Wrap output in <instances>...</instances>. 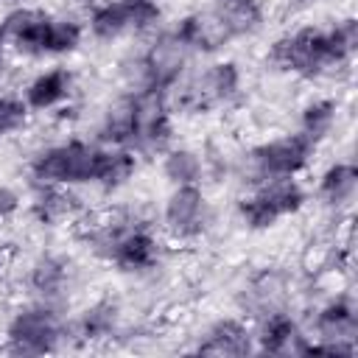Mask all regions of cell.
Returning <instances> with one entry per match:
<instances>
[{
	"label": "cell",
	"mask_w": 358,
	"mask_h": 358,
	"mask_svg": "<svg viewBox=\"0 0 358 358\" xmlns=\"http://www.w3.org/2000/svg\"><path fill=\"white\" fill-rule=\"evenodd\" d=\"M263 62L271 73L296 78V81H322L338 73H347L327 42V31L313 22H299L277 34L263 53Z\"/></svg>",
	"instance_id": "obj_1"
},
{
	"label": "cell",
	"mask_w": 358,
	"mask_h": 358,
	"mask_svg": "<svg viewBox=\"0 0 358 358\" xmlns=\"http://www.w3.org/2000/svg\"><path fill=\"white\" fill-rule=\"evenodd\" d=\"M243 67L229 56H218L193 73L187 70V76L168 92V101L173 115L201 117L235 106L243 98Z\"/></svg>",
	"instance_id": "obj_2"
},
{
	"label": "cell",
	"mask_w": 358,
	"mask_h": 358,
	"mask_svg": "<svg viewBox=\"0 0 358 358\" xmlns=\"http://www.w3.org/2000/svg\"><path fill=\"white\" fill-rule=\"evenodd\" d=\"M0 347L3 352L22 358L59 352L64 347H73L70 319L59 305L42 299H25L8 310L0 330Z\"/></svg>",
	"instance_id": "obj_3"
},
{
	"label": "cell",
	"mask_w": 358,
	"mask_h": 358,
	"mask_svg": "<svg viewBox=\"0 0 358 358\" xmlns=\"http://www.w3.org/2000/svg\"><path fill=\"white\" fill-rule=\"evenodd\" d=\"M316 154H319V145L308 140L302 131L296 129L280 131L241 148L235 157L232 179L241 187H252L277 176H302L316 162Z\"/></svg>",
	"instance_id": "obj_4"
},
{
	"label": "cell",
	"mask_w": 358,
	"mask_h": 358,
	"mask_svg": "<svg viewBox=\"0 0 358 358\" xmlns=\"http://www.w3.org/2000/svg\"><path fill=\"white\" fill-rule=\"evenodd\" d=\"M101 143L84 137H62L39 145L25 159L28 185H62V187H92L95 159Z\"/></svg>",
	"instance_id": "obj_5"
},
{
	"label": "cell",
	"mask_w": 358,
	"mask_h": 358,
	"mask_svg": "<svg viewBox=\"0 0 358 358\" xmlns=\"http://www.w3.org/2000/svg\"><path fill=\"white\" fill-rule=\"evenodd\" d=\"M157 218H159L162 235L171 243L196 246L210 235L215 224V210L201 185H176L162 199Z\"/></svg>",
	"instance_id": "obj_6"
},
{
	"label": "cell",
	"mask_w": 358,
	"mask_h": 358,
	"mask_svg": "<svg viewBox=\"0 0 358 358\" xmlns=\"http://www.w3.org/2000/svg\"><path fill=\"white\" fill-rule=\"evenodd\" d=\"M20 285L28 299H42L59 308H67L81 285V266L64 249H42L36 252L20 277Z\"/></svg>",
	"instance_id": "obj_7"
},
{
	"label": "cell",
	"mask_w": 358,
	"mask_h": 358,
	"mask_svg": "<svg viewBox=\"0 0 358 358\" xmlns=\"http://www.w3.org/2000/svg\"><path fill=\"white\" fill-rule=\"evenodd\" d=\"M294 294H296V277L288 266L260 263L241 274L232 296H235L238 313L246 316L249 322H257L271 310L291 308Z\"/></svg>",
	"instance_id": "obj_8"
},
{
	"label": "cell",
	"mask_w": 358,
	"mask_h": 358,
	"mask_svg": "<svg viewBox=\"0 0 358 358\" xmlns=\"http://www.w3.org/2000/svg\"><path fill=\"white\" fill-rule=\"evenodd\" d=\"M140 64H143V81L145 90H157V92H171L190 70V62L196 59L171 28H159L148 36V42L143 48H137Z\"/></svg>",
	"instance_id": "obj_9"
},
{
	"label": "cell",
	"mask_w": 358,
	"mask_h": 358,
	"mask_svg": "<svg viewBox=\"0 0 358 358\" xmlns=\"http://www.w3.org/2000/svg\"><path fill=\"white\" fill-rule=\"evenodd\" d=\"M168 243L154 232V227H126L112 252L106 266H112L123 277H154L165 268Z\"/></svg>",
	"instance_id": "obj_10"
},
{
	"label": "cell",
	"mask_w": 358,
	"mask_h": 358,
	"mask_svg": "<svg viewBox=\"0 0 358 358\" xmlns=\"http://www.w3.org/2000/svg\"><path fill=\"white\" fill-rule=\"evenodd\" d=\"M50 22H53V11L48 8L25 6V3L8 8L0 20V28L8 42V53H14L17 59H28V62L48 59Z\"/></svg>",
	"instance_id": "obj_11"
},
{
	"label": "cell",
	"mask_w": 358,
	"mask_h": 358,
	"mask_svg": "<svg viewBox=\"0 0 358 358\" xmlns=\"http://www.w3.org/2000/svg\"><path fill=\"white\" fill-rule=\"evenodd\" d=\"M308 336L313 341H358V302L350 291H330L310 308Z\"/></svg>",
	"instance_id": "obj_12"
},
{
	"label": "cell",
	"mask_w": 358,
	"mask_h": 358,
	"mask_svg": "<svg viewBox=\"0 0 358 358\" xmlns=\"http://www.w3.org/2000/svg\"><path fill=\"white\" fill-rule=\"evenodd\" d=\"M78 92V76L67 64H50L36 70L20 90L31 115H53L62 106L73 103Z\"/></svg>",
	"instance_id": "obj_13"
},
{
	"label": "cell",
	"mask_w": 358,
	"mask_h": 358,
	"mask_svg": "<svg viewBox=\"0 0 358 358\" xmlns=\"http://www.w3.org/2000/svg\"><path fill=\"white\" fill-rule=\"evenodd\" d=\"M255 350L263 355H305L308 352V330L305 322L294 313V308H280L260 316L255 324Z\"/></svg>",
	"instance_id": "obj_14"
},
{
	"label": "cell",
	"mask_w": 358,
	"mask_h": 358,
	"mask_svg": "<svg viewBox=\"0 0 358 358\" xmlns=\"http://www.w3.org/2000/svg\"><path fill=\"white\" fill-rule=\"evenodd\" d=\"M190 352L196 355H229V358H241V355H252L255 350V327L246 316L241 313H224L215 316L213 322H207L199 336L196 344L190 347Z\"/></svg>",
	"instance_id": "obj_15"
},
{
	"label": "cell",
	"mask_w": 358,
	"mask_h": 358,
	"mask_svg": "<svg viewBox=\"0 0 358 358\" xmlns=\"http://www.w3.org/2000/svg\"><path fill=\"white\" fill-rule=\"evenodd\" d=\"M87 210L90 207L81 199L78 187H62V185H31V196L25 201L28 218L42 229H59L76 224Z\"/></svg>",
	"instance_id": "obj_16"
},
{
	"label": "cell",
	"mask_w": 358,
	"mask_h": 358,
	"mask_svg": "<svg viewBox=\"0 0 358 358\" xmlns=\"http://www.w3.org/2000/svg\"><path fill=\"white\" fill-rule=\"evenodd\" d=\"M123 305L112 294H101L92 302H87L73 319H70V333H73V347H92L103 344L120 336L123 330Z\"/></svg>",
	"instance_id": "obj_17"
},
{
	"label": "cell",
	"mask_w": 358,
	"mask_h": 358,
	"mask_svg": "<svg viewBox=\"0 0 358 358\" xmlns=\"http://www.w3.org/2000/svg\"><path fill=\"white\" fill-rule=\"evenodd\" d=\"M355 193H358V168L350 157L327 162L319 171L316 185H313V199L319 201L322 213L327 218H336V221L350 215Z\"/></svg>",
	"instance_id": "obj_18"
},
{
	"label": "cell",
	"mask_w": 358,
	"mask_h": 358,
	"mask_svg": "<svg viewBox=\"0 0 358 358\" xmlns=\"http://www.w3.org/2000/svg\"><path fill=\"white\" fill-rule=\"evenodd\" d=\"M171 31L193 56H218L221 50H227L232 45L227 25L221 22V17L210 6L182 14L171 25Z\"/></svg>",
	"instance_id": "obj_19"
},
{
	"label": "cell",
	"mask_w": 358,
	"mask_h": 358,
	"mask_svg": "<svg viewBox=\"0 0 358 358\" xmlns=\"http://www.w3.org/2000/svg\"><path fill=\"white\" fill-rule=\"evenodd\" d=\"M140 126V98L137 92L120 90L115 98H109L92 126V140L101 145H126L131 148V140Z\"/></svg>",
	"instance_id": "obj_20"
},
{
	"label": "cell",
	"mask_w": 358,
	"mask_h": 358,
	"mask_svg": "<svg viewBox=\"0 0 358 358\" xmlns=\"http://www.w3.org/2000/svg\"><path fill=\"white\" fill-rule=\"evenodd\" d=\"M140 168V157L126 145H101L92 173V187L101 193H117L123 190Z\"/></svg>",
	"instance_id": "obj_21"
},
{
	"label": "cell",
	"mask_w": 358,
	"mask_h": 358,
	"mask_svg": "<svg viewBox=\"0 0 358 358\" xmlns=\"http://www.w3.org/2000/svg\"><path fill=\"white\" fill-rule=\"evenodd\" d=\"M341 123V101L333 95H310L296 109V131L316 145L327 143Z\"/></svg>",
	"instance_id": "obj_22"
},
{
	"label": "cell",
	"mask_w": 358,
	"mask_h": 358,
	"mask_svg": "<svg viewBox=\"0 0 358 358\" xmlns=\"http://www.w3.org/2000/svg\"><path fill=\"white\" fill-rule=\"evenodd\" d=\"M84 28L87 36L98 45H115L126 36H131L129 14L123 0H92L84 11Z\"/></svg>",
	"instance_id": "obj_23"
},
{
	"label": "cell",
	"mask_w": 358,
	"mask_h": 358,
	"mask_svg": "<svg viewBox=\"0 0 358 358\" xmlns=\"http://www.w3.org/2000/svg\"><path fill=\"white\" fill-rule=\"evenodd\" d=\"M207 6L221 17L232 42L252 39L266 28V20H268L263 0H210Z\"/></svg>",
	"instance_id": "obj_24"
},
{
	"label": "cell",
	"mask_w": 358,
	"mask_h": 358,
	"mask_svg": "<svg viewBox=\"0 0 358 358\" xmlns=\"http://www.w3.org/2000/svg\"><path fill=\"white\" fill-rule=\"evenodd\" d=\"M159 176L176 187V185H201L204 182V154L196 145L173 143L159 157Z\"/></svg>",
	"instance_id": "obj_25"
},
{
	"label": "cell",
	"mask_w": 358,
	"mask_h": 358,
	"mask_svg": "<svg viewBox=\"0 0 358 358\" xmlns=\"http://www.w3.org/2000/svg\"><path fill=\"white\" fill-rule=\"evenodd\" d=\"M232 215L238 221L241 229L260 235V232H271L282 218L277 215V210L268 204V199L257 190V187H243V193L235 199Z\"/></svg>",
	"instance_id": "obj_26"
},
{
	"label": "cell",
	"mask_w": 358,
	"mask_h": 358,
	"mask_svg": "<svg viewBox=\"0 0 358 358\" xmlns=\"http://www.w3.org/2000/svg\"><path fill=\"white\" fill-rule=\"evenodd\" d=\"M324 31H327V42L336 62L344 70H350L358 50V20L352 14H344V17H336L330 25H324Z\"/></svg>",
	"instance_id": "obj_27"
},
{
	"label": "cell",
	"mask_w": 358,
	"mask_h": 358,
	"mask_svg": "<svg viewBox=\"0 0 358 358\" xmlns=\"http://www.w3.org/2000/svg\"><path fill=\"white\" fill-rule=\"evenodd\" d=\"M123 6L129 14L131 36H151L154 31L162 28L165 8L159 0H123Z\"/></svg>",
	"instance_id": "obj_28"
},
{
	"label": "cell",
	"mask_w": 358,
	"mask_h": 358,
	"mask_svg": "<svg viewBox=\"0 0 358 358\" xmlns=\"http://www.w3.org/2000/svg\"><path fill=\"white\" fill-rule=\"evenodd\" d=\"M31 123V109L25 106L20 92H3L0 90V143L22 134Z\"/></svg>",
	"instance_id": "obj_29"
},
{
	"label": "cell",
	"mask_w": 358,
	"mask_h": 358,
	"mask_svg": "<svg viewBox=\"0 0 358 358\" xmlns=\"http://www.w3.org/2000/svg\"><path fill=\"white\" fill-rule=\"evenodd\" d=\"M280 3L288 14H305V11H313L322 0H280Z\"/></svg>",
	"instance_id": "obj_30"
},
{
	"label": "cell",
	"mask_w": 358,
	"mask_h": 358,
	"mask_svg": "<svg viewBox=\"0 0 358 358\" xmlns=\"http://www.w3.org/2000/svg\"><path fill=\"white\" fill-rule=\"evenodd\" d=\"M6 266H8V246H6V243H0V277H3Z\"/></svg>",
	"instance_id": "obj_31"
},
{
	"label": "cell",
	"mask_w": 358,
	"mask_h": 358,
	"mask_svg": "<svg viewBox=\"0 0 358 358\" xmlns=\"http://www.w3.org/2000/svg\"><path fill=\"white\" fill-rule=\"evenodd\" d=\"M6 56H8V42H6V34H3V28H0V67H3Z\"/></svg>",
	"instance_id": "obj_32"
},
{
	"label": "cell",
	"mask_w": 358,
	"mask_h": 358,
	"mask_svg": "<svg viewBox=\"0 0 358 358\" xmlns=\"http://www.w3.org/2000/svg\"><path fill=\"white\" fill-rule=\"evenodd\" d=\"M0 3H14V0H0Z\"/></svg>",
	"instance_id": "obj_33"
}]
</instances>
